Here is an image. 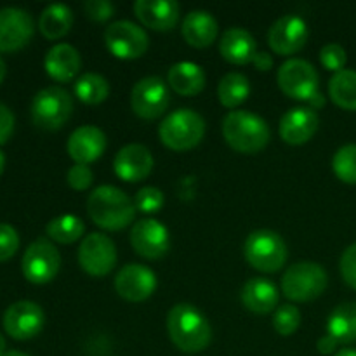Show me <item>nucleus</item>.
<instances>
[{
  "label": "nucleus",
  "mask_w": 356,
  "mask_h": 356,
  "mask_svg": "<svg viewBox=\"0 0 356 356\" xmlns=\"http://www.w3.org/2000/svg\"><path fill=\"white\" fill-rule=\"evenodd\" d=\"M329 96L336 106L356 111V72L343 70L334 73L329 82Z\"/></svg>",
  "instance_id": "29"
},
{
  "label": "nucleus",
  "mask_w": 356,
  "mask_h": 356,
  "mask_svg": "<svg viewBox=\"0 0 356 356\" xmlns=\"http://www.w3.org/2000/svg\"><path fill=\"white\" fill-rule=\"evenodd\" d=\"M44 309L33 301H17L3 313V329L13 339L28 341L44 329Z\"/></svg>",
  "instance_id": "13"
},
{
  "label": "nucleus",
  "mask_w": 356,
  "mask_h": 356,
  "mask_svg": "<svg viewBox=\"0 0 356 356\" xmlns=\"http://www.w3.org/2000/svg\"><path fill=\"white\" fill-rule=\"evenodd\" d=\"M181 31L188 45L195 49H205L216 42L219 26L216 17L207 10H191L183 19Z\"/></svg>",
  "instance_id": "24"
},
{
  "label": "nucleus",
  "mask_w": 356,
  "mask_h": 356,
  "mask_svg": "<svg viewBox=\"0 0 356 356\" xmlns=\"http://www.w3.org/2000/svg\"><path fill=\"white\" fill-rule=\"evenodd\" d=\"M136 204L118 188L103 184L97 186L87 200V214L94 225L108 232H120L127 228L136 218Z\"/></svg>",
  "instance_id": "2"
},
{
  "label": "nucleus",
  "mask_w": 356,
  "mask_h": 356,
  "mask_svg": "<svg viewBox=\"0 0 356 356\" xmlns=\"http://www.w3.org/2000/svg\"><path fill=\"white\" fill-rule=\"evenodd\" d=\"M334 356H356V350H353V348H344V350L337 351Z\"/></svg>",
  "instance_id": "45"
},
{
  "label": "nucleus",
  "mask_w": 356,
  "mask_h": 356,
  "mask_svg": "<svg viewBox=\"0 0 356 356\" xmlns=\"http://www.w3.org/2000/svg\"><path fill=\"white\" fill-rule=\"evenodd\" d=\"M155 160L145 145H127L113 160L115 174L125 183H138L152 174Z\"/></svg>",
  "instance_id": "19"
},
{
  "label": "nucleus",
  "mask_w": 356,
  "mask_h": 356,
  "mask_svg": "<svg viewBox=\"0 0 356 356\" xmlns=\"http://www.w3.org/2000/svg\"><path fill=\"white\" fill-rule=\"evenodd\" d=\"M332 170L337 179L356 184V145L341 146L332 159Z\"/></svg>",
  "instance_id": "33"
},
{
  "label": "nucleus",
  "mask_w": 356,
  "mask_h": 356,
  "mask_svg": "<svg viewBox=\"0 0 356 356\" xmlns=\"http://www.w3.org/2000/svg\"><path fill=\"white\" fill-rule=\"evenodd\" d=\"M278 289L268 278H250L242 289V302L249 312L256 315H268L278 305Z\"/></svg>",
  "instance_id": "25"
},
{
  "label": "nucleus",
  "mask_w": 356,
  "mask_h": 356,
  "mask_svg": "<svg viewBox=\"0 0 356 356\" xmlns=\"http://www.w3.org/2000/svg\"><path fill=\"white\" fill-rule=\"evenodd\" d=\"M66 181H68L70 188H73L76 191H83L92 184L94 174L89 165L75 163L73 167H70L68 174H66Z\"/></svg>",
  "instance_id": "38"
},
{
  "label": "nucleus",
  "mask_w": 356,
  "mask_h": 356,
  "mask_svg": "<svg viewBox=\"0 0 356 356\" xmlns=\"http://www.w3.org/2000/svg\"><path fill=\"white\" fill-rule=\"evenodd\" d=\"M19 249V235L7 222H0V263L10 259Z\"/></svg>",
  "instance_id": "37"
},
{
  "label": "nucleus",
  "mask_w": 356,
  "mask_h": 356,
  "mask_svg": "<svg viewBox=\"0 0 356 356\" xmlns=\"http://www.w3.org/2000/svg\"><path fill=\"white\" fill-rule=\"evenodd\" d=\"M160 141L172 152H188L200 145L205 136V120L200 113L181 108L162 120L159 127Z\"/></svg>",
  "instance_id": "4"
},
{
  "label": "nucleus",
  "mask_w": 356,
  "mask_h": 356,
  "mask_svg": "<svg viewBox=\"0 0 356 356\" xmlns=\"http://www.w3.org/2000/svg\"><path fill=\"white\" fill-rule=\"evenodd\" d=\"M134 204L136 209L141 211L143 214H156L165 204V197H163L162 190H159V188L145 186L136 193Z\"/></svg>",
  "instance_id": "35"
},
{
  "label": "nucleus",
  "mask_w": 356,
  "mask_h": 356,
  "mask_svg": "<svg viewBox=\"0 0 356 356\" xmlns=\"http://www.w3.org/2000/svg\"><path fill=\"white\" fill-rule=\"evenodd\" d=\"M277 82L285 96L296 101H312L320 92V76L312 63L305 59H287L277 73Z\"/></svg>",
  "instance_id": "8"
},
{
  "label": "nucleus",
  "mask_w": 356,
  "mask_h": 356,
  "mask_svg": "<svg viewBox=\"0 0 356 356\" xmlns=\"http://www.w3.org/2000/svg\"><path fill=\"white\" fill-rule=\"evenodd\" d=\"M136 17L153 31H170L179 21V3L174 0H136Z\"/></svg>",
  "instance_id": "21"
},
{
  "label": "nucleus",
  "mask_w": 356,
  "mask_h": 356,
  "mask_svg": "<svg viewBox=\"0 0 356 356\" xmlns=\"http://www.w3.org/2000/svg\"><path fill=\"white\" fill-rule=\"evenodd\" d=\"M73 26V13L65 3H51L38 17L40 33L49 40H58L68 35Z\"/></svg>",
  "instance_id": "27"
},
{
  "label": "nucleus",
  "mask_w": 356,
  "mask_h": 356,
  "mask_svg": "<svg viewBox=\"0 0 356 356\" xmlns=\"http://www.w3.org/2000/svg\"><path fill=\"white\" fill-rule=\"evenodd\" d=\"M301 325V312L292 305H284L275 312L273 315V329L280 336H292Z\"/></svg>",
  "instance_id": "34"
},
{
  "label": "nucleus",
  "mask_w": 356,
  "mask_h": 356,
  "mask_svg": "<svg viewBox=\"0 0 356 356\" xmlns=\"http://www.w3.org/2000/svg\"><path fill=\"white\" fill-rule=\"evenodd\" d=\"M45 232H47L49 238L66 245V243H73L82 238L86 226H83L82 219L76 218V216L65 214L49 221L45 226Z\"/></svg>",
  "instance_id": "32"
},
{
  "label": "nucleus",
  "mask_w": 356,
  "mask_h": 356,
  "mask_svg": "<svg viewBox=\"0 0 356 356\" xmlns=\"http://www.w3.org/2000/svg\"><path fill=\"white\" fill-rule=\"evenodd\" d=\"M320 118L315 110L308 106H298L289 110L280 120V138L287 145L299 146L308 143L316 134Z\"/></svg>",
  "instance_id": "20"
},
{
  "label": "nucleus",
  "mask_w": 356,
  "mask_h": 356,
  "mask_svg": "<svg viewBox=\"0 0 356 356\" xmlns=\"http://www.w3.org/2000/svg\"><path fill=\"white\" fill-rule=\"evenodd\" d=\"M167 332L174 346L184 353H200L212 339L209 320L197 306L188 302L172 306L167 315Z\"/></svg>",
  "instance_id": "1"
},
{
  "label": "nucleus",
  "mask_w": 356,
  "mask_h": 356,
  "mask_svg": "<svg viewBox=\"0 0 356 356\" xmlns=\"http://www.w3.org/2000/svg\"><path fill=\"white\" fill-rule=\"evenodd\" d=\"M348 54L344 51L343 45L339 44H327L323 45L322 51H320V63L323 65V68H327L329 72H343L344 66H346Z\"/></svg>",
  "instance_id": "36"
},
{
  "label": "nucleus",
  "mask_w": 356,
  "mask_h": 356,
  "mask_svg": "<svg viewBox=\"0 0 356 356\" xmlns=\"http://www.w3.org/2000/svg\"><path fill=\"white\" fill-rule=\"evenodd\" d=\"M6 348H7V344H6V339H3V336L2 334H0V356H3L7 353L6 351Z\"/></svg>",
  "instance_id": "47"
},
{
  "label": "nucleus",
  "mask_w": 356,
  "mask_h": 356,
  "mask_svg": "<svg viewBox=\"0 0 356 356\" xmlns=\"http://www.w3.org/2000/svg\"><path fill=\"white\" fill-rule=\"evenodd\" d=\"M169 87L160 76H145L132 87V111L139 118L155 120L165 113L169 106Z\"/></svg>",
  "instance_id": "12"
},
{
  "label": "nucleus",
  "mask_w": 356,
  "mask_h": 356,
  "mask_svg": "<svg viewBox=\"0 0 356 356\" xmlns=\"http://www.w3.org/2000/svg\"><path fill=\"white\" fill-rule=\"evenodd\" d=\"M106 134L96 125H82L75 129L66 143V152L75 163L89 165L106 152Z\"/></svg>",
  "instance_id": "18"
},
{
  "label": "nucleus",
  "mask_w": 356,
  "mask_h": 356,
  "mask_svg": "<svg viewBox=\"0 0 356 356\" xmlns=\"http://www.w3.org/2000/svg\"><path fill=\"white\" fill-rule=\"evenodd\" d=\"M329 277L327 271L313 261L292 264L282 277V292L294 302H309L325 292Z\"/></svg>",
  "instance_id": "5"
},
{
  "label": "nucleus",
  "mask_w": 356,
  "mask_h": 356,
  "mask_svg": "<svg viewBox=\"0 0 356 356\" xmlns=\"http://www.w3.org/2000/svg\"><path fill=\"white\" fill-rule=\"evenodd\" d=\"M287 245L278 233L271 229H257L247 236L243 243L245 261L257 271L277 273L287 263Z\"/></svg>",
  "instance_id": "6"
},
{
  "label": "nucleus",
  "mask_w": 356,
  "mask_h": 356,
  "mask_svg": "<svg viewBox=\"0 0 356 356\" xmlns=\"http://www.w3.org/2000/svg\"><path fill=\"white\" fill-rule=\"evenodd\" d=\"M339 270L343 275V280L356 291V243L348 247L343 252L339 261Z\"/></svg>",
  "instance_id": "40"
},
{
  "label": "nucleus",
  "mask_w": 356,
  "mask_h": 356,
  "mask_svg": "<svg viewBox=\"0 0 356 356\" xmlns=\"http://www.w3.org/2000/svg\"><path fill=\"white\" fill-rule=\"evenodd\" d=\"M104 44L111 56L124 61H132L146 54L149 38L141 26L132 21H115L104 31Z\"/></svg>",
  "instance_id": "9"
},
{
  "label": "nucleus",
  "mask_w": 356,
  "mask_h": 356,
  "mask_svg": "<svg viewBox=\"0 0 356 356\" xmlns=\"http://www.w3.org/2000/svg\"><path fill=\"white\" fill-rule=\"evenodd\" d=\"M14 132V113L0 103V145L9 141Z\"/></svg>",
  "instance_id": "41"
},
{
  "label": "nucleus",
  "mask_w": 356,
  "mask_h": 356,
  "mask_svg": "<svg viewBox=\"0 0 356 356\" xmlns=\"http://www.w3.org/2000/svg\"><path fill=\"white\" fill-rule=\"evenodd\" d=\"M3 356H30V355L23 353V351H7V353Z\"/></svg>",
  "instance_id": "48"
},
{
  "label": "nucleus",
  "mask_w": 356,
  "mask_h": 356,
  "mask_svg": "<svg viewBox=\"0 0 356 356\" xmlns=\"http://www.w3.org/2000/svg\"><path fill=\"white\" fill-rule=\"evenodd\" d=\"M131 245L145 259H162L170 247L169 229L156 219H141L131 229Z\"/></svg>",
  "instance_id": "14"
},
{
  "label": "nucleus",
  "mask_w": 356,
  "mask_h": 356,
  "mask_svg": "<svg viewBox=\"0 0 356 356\" xmlns=\"http://www.w3.org/2000/svg\"><path fill=\"white\" fill-rule=\"evenodd\" d=\"M59 268H61V256L54 243H51L49 240H35L24 250L21 270H23L24 278L31 284H49L56 278Z\"/></svg>",
  "instance_id": "10"
},
{
  "label": "nucleus",
  "mask_w": 356,
  "mask_h": 356,
  "mask_svg": "<svg viewBox=\"0 0 356 356\" xmlns=\"http://www.w3.org/2000/svg\"><path fill=\"white\" fill-rule=\"evenodd\" d=\"M327 334L339 344L356 341V302H343L337 306L327 322Z\"/></svg>",
  "instance_id": "28"
},
{
  "label": "nucleus",
  "mask_w": 356,
  "mask_h": 356,
  "mask_svg": "<svg viewBox=\"0 0 356 356\" xmlns=\"http://www.w3.org/2000/svg\"><path fill=\"white\" fill-rule=\"evenodd\" d=\"M222 136L235 152L256 155L266 148L271 132L266 120L247 110L229 111L222 120Z\"/></svg>",
  "instance_id": "3"
},
{
  "label": "nucleus",
  "mask_w": 356,
  "mask_h": 356,
  "mask_svg": "<svg viewBox=\"0 0 356 356\" xmlns=\"http://www.w3.org/2000/svg\"><path fill=\"white\" fill-rule=\"evenodd\" d=\"M33 19L30 13L19 7L0 9V52L23 49L33 37Z\"/></svg>",
  "instance_id": "16"
},
{
  "label": "nucleus",
  "mask_w": 356,
  "mask_h": 356,
  "mask_svg": "<svg viewBox=\"0 0 356 356\" xmlns=\"http://www.w3.org/2000/svg\"><path fill=\"white\" fill-rule=\"evenodd\" d=\"M117 247L104 233H90L79 247V264L87 275L103 278L117 264Z\"/></svg>",
  "instance_id": "11"
},
{
  "label": "nucleus",
  "mask_w": 356,
  "mask_h": 356,
  "mask_svg": "<svg viewBox=\"0 0 356 356\" xmlns=\"http://www.w3.org/2000/svg\"><path fill=\"white\" fill-rule=\"evenodd\" d=\"M115 291L129 302H143L156 291V275L143 264H127L115 277Z\"/></svg>",
  "instance_id": "17"
},
{
  "label": "nucleus",
  "mask_w": 356,
  "mask_h": 356,
  "mask_svg": "<svg viewBox=\"0 0 356 356\" xmlns=\"http://www.w3.org/2000/svg\"><path fill=\"white\" fill-rule=\"evenodd\" d=\"M3 167H6V156H3V153L0 152V174L3 172Z\"/></svg>",
  "instance_id": "49"
},
{
  "label": "nucleus",
  "mask_w": 356,
  "mask_h": 356,
  "mask_svg": "<svg viewBox=\"0 0 356 356\" xmlns=\"http://www.w3.org/2000/svg\"><path fill=\"white\" fill-rule=\"evenodd\" d=\"M249 94L250 82L245 75H242V73L232 72L219 80L218 97L219 103L225 108L233 110V108L240 106V104L249 97Z\"/></svg>",
  "instance_id": "30"
},
{
  "label": "nucleus",
  "mask_w": 356,
  "mask_h": 356,
  "mask_svg": "<svg viewBox=\"0 0 356 356\" xmlns=\"http://www.w3.org/2000/svg\"><path fill=\"white\" fill-rule=\"evenodd\" d=\"M337 346H339V343L332 336H329V334L320 337L318 343H316V348H318V351L322 355H332L337 350Z\"/></svg>",
  "instance_id": "42"
},
{
  "label": "nucleus",
  "mask_w": 356,
  "mask_h": 356,
  "mask_svg": "<svg viewBox=\"0 0 356 356\" xmlns=\"http://www.w3.org/2000/svg\"><path fill=\"white\" fill-rule=\"evenodd\" d=\"M44 68L47 75L56 82H72L82 68V58L79 51L70 44H56L49 49L44 59Z\"/></svg>",
  "instance_id": "22"
},
{
  "label": "nucleus",
  "mask_w": 356,
  "mask_h": 356,
  "mask_svg": "<svg viewBox=\"0 0 356 356\" xmlns=\"http://www.w3.org/2000/svg\"><path fill=\"white\" fill-rule=\"evenodd\" d=\"M73 111L72 96L61 87H45L31 101V118L37 127L45 131L61 129Z\"/></svg>",
  "instance_id": "7"
},
{
  "label": "nucleus",
  "mask_w": 356,
  "mask_h": 356,
  "mask_svg": "<svg viewBox=\"0 0 356 356\" xmlns=\"http://www.w3.org/2000/svg\"><path fill=\"white\" fill-rule=\"evenodd\" d=\"M83 13L90 21L96 23H104L115 14V6L108 0H87L83 3Z\"/></svg>",
  "instance_id": "39"
},
{
  "label": "nucleus",
  "mask_w": 356,
  "mask_h": 356,
  "mask_svg": "<svg viewBox=\"0 0 356 356\" xmlns=\"http://www.w3.org/2000/svg\"><path fill=\"white\" fill-rule=\"evenodd\" d=\"M167 83L179 96H197L205 87V72L197 63H176L167 73Z\"/></svg>",
  "instance_id": "26"
},
{
  "label": "nucleus",
  "mask_w": 356,
  "mask_h": 356,
  "mask_svg": "<svg viewBox=\"0 0 356 356\" xmlns=\"http://www.w3.org/2000/svg\"><path fill=\"white\" fill-rule=\"evenodd\" d=\"M323 104H325V97H323L322 92H318L312 101H308V108H312V110L315 111L318 110V108H323Z\"/></svg>",
  "instance_id": "44"
},
{
  "label": "nucleus",
  "mask_w": 356,
  "mask_h": 356,
  "mask_svg": "<svg viewBox=\"0 0 356 356\" xmlns=\"http://www.w3.org/2000/svg\"><path fill=\"white\" fill-rule=\"evenodd\" d=\"M306 42H308V24L302 17L292 14L275 21L268 31V44L271 51L280 56L296 54L305 49Z\"/></svg>",
  "instance_id": "15"
},
{
  "label": "nucleus",
  "mask_w": 356,
  "mask_h": 356,
  "mask_svg": "<svg viewBox=\"0 0 356 356\" xmlns=\"http://www.w3.org/2000/svg\"><path fill=\"white\" fill-rule=\"evenodd\" d=\"M75 96L86 104H101L110 96V83L99 73H83L75 82Z\"/></svg>",
  "instance_id": "31"
},
{
  "label": "nucleus",
  "mask_w": 356,
  "mask_h": 356,
  "mask_svg": "<svg viewBox=\"0 0 356 356\" xmlns=\"http://www.w3.org/2000/svg\"><path fill=\"white\" fill-rule=\"evenodd\" d=\"M6 73H7L6 61H3V59L0 58V83H2V82H3V79H6Z\"/></svg>",
  "instance_id": "46"
},
{
  "label": "nucleus",
  "mask_w": 356,
  "mask_h": 356,
  "mask_svg": "<svg viewBox=\"0 0 356 356\" xmlns=\"http://www.w3.org/2000/svg\"><path fill=\"white\" fill-rule=\"evenodd\" d=\"M219 52L222 58L232 65H247L252 63L257 54V44L256 38L245 30V28H228L225 33L221 35V42H219Z\"/></svg>",
  "instance_id": "23"
},
{
  "label": "nucleus",
  "mask_w": 356,
  "mask_h": 356,
  "mask_svg": "<svg viewBox=\"0 0 356 356\" xmlns=\"http://www.w3.org/2000/svg\"><path fill=\"white\" fill-rule=\"evenodd\" d=\"M252 65L256 66V70H259V72H270V70L273 68V58H271L270 52H257Z\"/></svg>",
  "instance_id": "43"
}]
</instances>
